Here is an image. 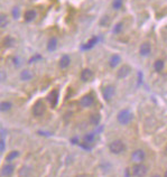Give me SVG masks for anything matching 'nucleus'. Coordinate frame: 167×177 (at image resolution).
<instances>
[{
  "mask_svg": "<svg viewBox=\"0 0 167 177\" xmlns=\"http://www.w3.org/2000/svg\"><path fill=\"white\" fill-rule=\"evenodd\" d=\"M132 119V114L131 112H130L129 110H127V109H124V110H121L120 112L118 113V122L119 124H124V126H126V124H128L131 121Z\"/></svg>",
  "mask_w": 167,
  "mask_h": 177,
  "instance_id": "1",
  "label": "nucleus"
},
{
  "mask_svg": "<svg viewBox=\"0 0 167 177\" xmlns=\"http://www.w3.org/2000/svg\"><path fill=\"white\" fill-rule=\"evenodd\" d=\"M109 149L114 155H119L124 150V144L121 140H114L109 145Z\"/></svg>",
  "mask_w": 167,
  "mask_h": 177,
  "instance_id": "2",
  "label": "nucleus"
},
{
  "mask_svg": "<svg viewBox=\"0 0 167 177\" xmlns=\"http://www.w3.org/2000/svg\"><path fill=\"white\" fill-rule=\"evenodd\" d=\"M45 109L46 108L44 102L42 100H38L35 104H34V107H33V113H34L35 117H42L44 114V112H45Z\"/></svg>",
  "mask_w": 167,
  "mask_h": 177,
  "instance_id": "3",
  "label": "nucleus"
},
{
  "mask_svg": "<svg viewBox=\"0 0 167 177\" xmlns=\"http://www.w3.org/2000/svg\"><path fill=\"white\" fill-rule=\"evenodd\" d=\"M47 101L52 108H55L58 102V90H52L51 93L47 95Z\"/></svg>",
  "mask_w": 167,
  "mask_h": 177,
  "instance_id": "4",
  "label": "nucleus"
},
{
  "mask_svg": "<svg viewBox=\"0 0 167 177\" xmlns=\"http://www.w3.org/2000/svg\"><path fill=\"white\" fill-rule=\"evenodd\" d=\"M147 173V167L143 164H137L132 167V175L134 176H145Z\"/></svg>",
  "mask_w": 167,
  "mask_h": 177,
  "instance_id": "5",
  "label": "nucleus"
},
{
  "mask_svg": "<svg viewBox=\"0 0 167 177\" xmlns=\"http://www.w3.org/2000/svg\"><path fill=\"white\" fill-rule=\"evenodd\" d=\"M116 93V88L113 85H108L105 86L104 90H103V98H104L105 101H110L111 99L113 98Z\"/></svg>",
  "mask_w": 167,
  "mask_h": 177,
  "instance_id": "6",
  "label": "nucleus"
},
{
  "mask_svg": "<svg viewBox=\"0 0 167 177\" xmlns=\"http://www.w3.org/2000/svg\"><path fill=\"white\" fill-rule=\"evenodd\" d=\"M145 151L141 150V149H137V150H135L134 153H132L131 155V158L134 161H136V163H141V161L145 160Z\"/></svg>",
  "mask_w": 167,
  "mask_h": 177,
  "instance_id": "7",
  "label": "nucleus"
},
{
  "mask_svg": "<svg viewBox=\"0 0 167 177\" xmlns=\"http://www.w3.org/2000/svg\"><path fill=\"white\" fill-rule=\"evenodd\" d=\"M93 102H94V99H93V97H92L91 94H86V95H84V97L81 99L80 103H81L82 107L89 108L93 104Z\"/></svg>",
  "mask_w": 167,
  "mask_h": 177,
  "instance_id": "8",
  "label": "nucleus"
},
{
  "mask_svg": "<svg viewBox=\"0 0 167 177\" xmlns=\"http://www.w3.org/2000/svg\"><path fill=\"white\" fill-rule=\"evenodd\" d=\"M129 73H130V66H128V65H124V66H121L120 68H119L117 76H118V78H124L128 76Z\"/></svg>",
  "mask_w": 167,
  "mask_h": 177,
  "instance_id": "9",
  "label": "nucleus"
},
{
  "mask_svg": "<svg viewBox=\"0 0 167 177\" xmlns=\"http://www.w3.org/2000/svg\"><path fill=\"white\" fill-rule=\"evenodd\" d=\"M150 44L149 43H144L143 45L140 46V55L141 56H147V55H149L150 54Z\"/></svg>",
  "mask_w": 167,
  "mask_h": 177,
  "instance_id": "10",
  "label": "nucleus"
},
{
  "mask_svg": "<svg viewBox=\"0 0 167 177\" xmlns=\"http://www.w3.org/2000/svg\"><path fill=\"white\" fill-rule=\"evenodd\" d=\"M92 75H93V73H92V71L90 68H84L81 73V80L83 82H88L89 80H91Z\"/></svg>",
  "mask_w": 167,
  "mask_h": 177,
  "instance_id": "11",
  "label": "nucleus"
},
{
  "mask_svg": "<svg viewBox=\"0 0 167 177\" xmlns=\"http://www.w3.org/2000/svg\"><path fill=\"white\" fill-rule=\"evenodd\" d=\"M13 172H14V166L10 164H7L1 169V175H3V176H10V175L13 174Z\"/></svg>",
  "mask_w": 167,
  "mask_h": 177,
  "instance_id": "12",
  "label": "nucleus"
},
{
  "mask_svg": "<svg viewBox=\"0 0 167 177\" xmlns=\"http://www.w3.org/2000/svg\"><path fill=\"white\" fill-rule=\"evenodd\" d=\"M70 64H71V58L68 55H64L61 58V61H59V66L62 67V68H66Z\"/></svg>",
  "mask_w": 167,
  "mask_h": 177,
  "instance_id": "13",
  "label": "nucleus"
},
{
  "mask_svg": "<svg viewBox=\"0 0 167 177\" xmlns=\"http://www.w3.org/2000/svg\"><path fill=\"white\" fill-rule=\"evenodd\" d=\"M98 42H99V38L98 37H92V39L90 40L89 43L88 44H85V45H83L81 47L82 49H83V51H86V49H90V48H92V47H93V46L95 45V44L98 43Z\"/></svg>",
  "mask_w": 167,
  "mask_h": 177,
  "instance_id": "14",
  "label": "nucleus"
},
{
  "mask_svg": "<svg viewBox=\"0 0 167 177\" xmlns=\"http://www.w3.org/2000/svg\"><path fill=\"white\" fill-rule=\"evenodd\" d=\"M36 11L35 10H27L25 13V20L26 22H32L36 18Z\"/></svg>",
  "mask_w": 167,
  "mask_h": 177,
  "instance_id": "15",
  "label": "nucleus"
},
{
  "mask_svg": "<svg viewBox=\"0 0 167 177\" xmlns=\"http://www.w3.org/2000/svg\"><path fill=\"white\" fill-rule=\"evenodd\" d=\"M56 45H57L56 38H55V37H52L51 39L48 40V44H47V49H48L49 52L55 51V48H56Z\"/></svg>",
  "mask_w": 167,
  "mask_h": 177,
  "instance_id": "16",
  "label": "nucleus"
},
{
  "mask_svg": "<svg viewBox=\"0 0 167 177\" xmlns=\"http://www.w3.org/2000/svg\"><path fill=\"white\" fill-rule=\"evenodd\" d=\"M11 103L8 101H3V102H0V111L1 112H6V111H9L11 109Z\"/></svg>",
  "mask_w": 167,
  "mask_h": 177,
  "instance_id": "17",
  "label": "nucleus"
},
{
  "mask_svg": "<svg viewBox=\"0 0 167 177\" xmlns=\"http://www.w3.org/2000/svg\"><path fill=\"white\" fill-rule=\"evenodd\" d=\"M154 68L156 72H162L163 68H164V62H163L162 59H157L155 64H154Z\"/></svg>",
  "mask_w": 167,
  "mask_h": 177,
  "instance_id": "18",
  "label": "nucleus"
},
{
  "mask_svg": "<svg viewBox=\"0 0 167 177\" xmlns=\"http://www.w3.org/2000/svg\"><path fill=\"white\" fill-rule=\"evenodd\" d=\"M100 114H98V113H94V114H92L91 117H90V122H91V124H93V126H98L100 122Z\"/></svg>",
  "mask_w": 167,
  "mask_h": 177,
  "instance_id": "19",
  "label": "nucleus"
},
{
  "mask_svg": "<svg viewBox=\"0 0 167 177\" xmlns=\"http://www.w3.org/2000/svg\"><path fill=\"white\" fill-rule=\"evenodd\" d=\"M30 167H28V166H24V167H22V168L19 169V176H28V175H30Z\"/></svg>",
  "mask_w": 167,
  "mask_h": 177,
  "instance_id": "20",
  "label": "nucleus"
},
{
  "mask_svg": "<svg viewBox=\"0 0 167 177\" xmlns=\"http://www.w3.org/2000/svg\"><path fill=\"white\" fill-rule=\"evenodd\" d=\"M14 44H15V39L13 37H10V36H7L3 39V45L6 47H11V46H14Z\"/></svg>",
  "mask_w": 167,
  "mask_h": 177,
  "instance_id": "21",
  "label": "nucleus"
},
{
  "mask_svg": "<svg viewBox=\"0 0 167 177\" xmlns=\"http://www.w3.org/2000/svg\"><path fill=\"white\" fill-rule=\"evenodd\" d=\"M119 62H120V56H119V55H113L110 58V66L116 67L117 65L119 64Z\"/></svg>",
  "mask_w": 167,
  "mask_h": 177,
  "instance_id": "22",
  "label": "nucleus"
},
{
  "mask_svg": "<svg viewBox=\"0 0 167 177\" xmlns=\"http://www.w3.org/2000/svg\"><path fill=\"white\" fill-rule=\"evenodd\" d=\"M32 78H33V75L29 71H23V72L20 73V78H22L23 81H28Z\"/></svg>",
  "mask_w": 167,
  "mask_h": 177,
  "instance_id": "23",
  "label": "nucleus"
},
{
  "mask_svg": "<svg viewBox=\"0 0 167 177\" xmlns=\"http://www.w3.org/2000/svg\"><path fill=\"white\" fill-rule=\"evenodd\" d=\"M7 24H8V17L6 16V15H0V27L1 28H3V27L7 26Z\"/></svg>",
  "mask_w": 167,
  "mask_h": 177,
  "instance_id": "24",
  "label": "nucleus"
},
{
  "mask_svg": "<svg viewBox=\"0 0 167 177\" xmlns=\"http://www.w3.org/2000/svg\"><path fill=\"white\" fill-rule=\"evenodd\" d=\"M83 140H84V142H86V144H91V142L94 141V134H85V136L83 137Z\"/></svg>",
  "mask_w": 167,
  "mask_h": 177,
  "instance_id": "25",
  "label": "nucleus"
},
{
  "mask_svg": "<svg viewBox=\"0 0 167 177\" xmlns=\"http://www.w3.org/2000/svg\"><path fill=\"white\" fill-rule=\"evenodd\" d=\"M18 155H19L18 151H13V153H10L8 156H7V157H6V160H7V161H11L13 159L17 158V157H18Z\"/></svg>",
  "mask_w": 167,
  "mask_h": 177,
  "instance_id": "26",
  "label": "nucleus"
},
{
  "mask_svg": "<svg viewBox=\"0 0 167 177\" xmlns=\"http://www.w3.org/2000/svg\"><path fill=\"white\" fill-rule=\"evenodd\" d=\"M121 6H122V0H114L112 3V7L116 9V10L121 8Z\"/></svg>",
  "mask_w": 167,
  "mask_h": 177,
  "instance_id": "27",
  "label": "nucleus"
},
{
  "mask_svg": "<svg viewBox=\"0 0 167 177\" xmlns=\"http://www.w3.org/2000/svg\"><path fill=\"white\" fill-rule=\"evenodd\" d=\"M122 29V23H118V24L114 26V29H113V33L114 34H118V33H120Z\"/></svg>",
  "mask_w": 167,
  "mask_h": 177,
  "instance_id": "28",
  "label": "nucleus"
},
{
  "mask_svg": "<svg viewBox=\"0 0 167 177\" xmlns=\"http://www.w3.org/2000/svg\"><path fill=\"white\" fill-rule=\"evenodd\" d=\"M5 148H6L5 140H3V139H0V154L5 151Z\"/></svg>",
  "mask_w": 167,
  "mask_h": 177,
  "instance_id": "29",
  "label": "nucleus"
},
{
  "mask_svg": "<svg viewBox=\"0 0 167 177\" xmlns=\"http://www.w3.org/2000/svg\"><path fill=\"white\" fill-rule=\"evenodd\" d=\"M5 80H6V73L0 71V82H3Z\"/></svg>",
  "mask_w": 167,
  "mask_h": 177,
  "instance_id": "30",
  "label": "nucleus"
},
{
  "mask_svg": "<svg viewBox=\"0 0 167 177\" xmlns=\"http://www.w3.org/2000/svg\"><path fill=\"white\" fill-rule=\"evenodd\" d=\"M18 9L17 8H14V10H13V16H14V18H18Z\"/></svg>",
  "mask_w": 167,
  "mask_h": 177,
  "instance_id": "31",
  "label": "nucleus"
},
{
  "mask_svg": "<svg viewBox=\"0 0 167 177\" xmlns=\"http://www.w3.org/2000/svg\"><path fill=\"white\" fill-rule=\"evenodd\" d=\"M81 146L82 148H84V149H85V150H91V147H89V146H86V142L85 144H81Z\"/></svg>",
  "mask_w": 167,
  "mask_h": 177,
  "instance_id": "32",
  "label": "nucleus"
},
{
  "mask_svg": "<svg viewBox=\"0 0 167 177\" xmlns=\"http://www.w3.org/2000/svg\"><path fill=\"white\" fill-rule=\"evenodd\" d=\"M38 59H41V55H37V56H34L32 59L29 61V63H33L34 61H38Z\"/></svg>",
  "mask_w": 167,
  "mask_h": 177,
  "instance_id": "33",
  "label": "nucleus"
},
{
  "mask_svg": "<svg viewBox=\"0 0 167 177\" xmlns=\"http://www.w3.org/2000/svg\"><path fill=\"white\" fill-rule=\"evenodd\" d=\"M14 62H15V64H16V66H18V65H20V61H19L17 57H15L14 58Z\"/></svg>",
  "mask_w": 167,
  "mask_h": 177,
  "instance_id": "34",
  "label": "nucleus"
},
{
  "mask_svg": "<svg viewBox=\"0 0 167 177\" xmlns=\"http://www.w3.org/2000/svg\"><path fill=\"white\" fill-rule=\"evenodd\" d=\"M38 134H45V136H51V134H49V132H43V131H38Z\"/></svg>",
  "mask_w": 167,
  "mask_h": 177,
  "instance_id": "35",
  "label": "nucleus"
},
{
  "mask_svg": "<svg viewBox=\"0 0 167 177\" xmlns=\"http://www.w3.org/2000/svg\"><path fill=\"white\" fill-rule=\"evenodd\" d=\"M138 75H139V82H138V84H141V76H143V74H141V72H139V74H138Z\"/></svg>",
  "mask_w": 167,
  "mask_h": 177,
  "instance_id": "36",
  "label": "nucleus"
},
{
  "mask_svg": "<svg viewBox=\"0 0 167 177\" xmlns=\"http://www.w3.org/2000/svg\"><path fill=\"white\" fill-rule=\"evenodd\" d=\"M71 142H72V144H76V142H78V138H73V139H71Z\"/></svg>",
  "mask_w": 167,
  "mask_h": 177,
  "instance_id": "37",
  "label": "nucleus"
},
{
  "mask_svg": "<svg viewBox=\"0 0 167 177\" xmlns=\"http://www.w3.org/2000/svg\"><path fill=\"white\" fill-rule=\"evenodd\" d=\"M129 169H127V170H126V176H129Z\"/></svg>",
  "mask_w": 167,
  "mask_h": 177,
  "instance_id": "38",
  "label": "nucleus"
},
{
  "mask_svg": "<svg viewBox=\"0 0 167 177\" xmlns=\"http://www.w3.org/2000/svg\"><path fill=\"white\" fill-rule=\"evenodd\" d=\"M165 155H166V156H167V147H166V148H165Z\"/></svg>",
  "mask_w": 167,
  "mask_h": 177,
  "instance_id": "39",
  "label": "nucleus"
},
{
  "mask_svg": "<svg viewBox=\"0 0 167 177\" xmlns=\"http://www.w3.org/2000/svg\"><path fill=\"white\" fill-rule=\"evenodd\" d=\"M165 176H166V177H167V172H166V173H165Z\"/></svg>",
  "mask_w": 167,
  "mask_h": 177,
  "instance_id": "40",
  "label": "nucleus"
}]
</instances>
